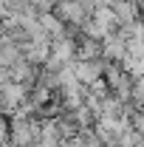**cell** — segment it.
Wrapping results in <instances>:
<instances>
[{
	"label": "cell",
	"instance_id": "6da1fadb",
	"mask_svg": "<svg viewBox=\"0 0 144 147\" xmlns=\"http://www.w3.org/2000/svg\"><path fill=\"white\" fill-rule=\"evenodd\" d=\"M116 11H119V17H133V6H130V3H119V6H116Z\"/></svg>",
	"mask_w": 144,
	"mask_h": 147
},
{
	"label": "cell",
	"instance_id": "7a4b0ae2",
	"mask_svg": "<svg viewBox=\"0 0 144 147\" xmlns=\"http://www.w3.org/2000/svg\"><path fill=\"white\" fill-rule=\"evenodd\" d=\"M133 127H136V133L144 139V116L139 113V116H133Z\"/></svg>",
	"mask_w": 144,
	"mask_h": 147
},
{
	"label": "cell",
	"instance_id": "3957f363",
	"mask_svg": "<svg viewBox=\"0 0 144 147\" xmlns=\"http://www.w3.org/2000/svg\"><path fill=\"white\" fill-rule=\"evenodd\" d=\"M9 125H6V119H3V116H0V144H6V136H9Z\"/></svg>",
	"mask_w": 144,
	"mask_h": 147
}]
</instances>
